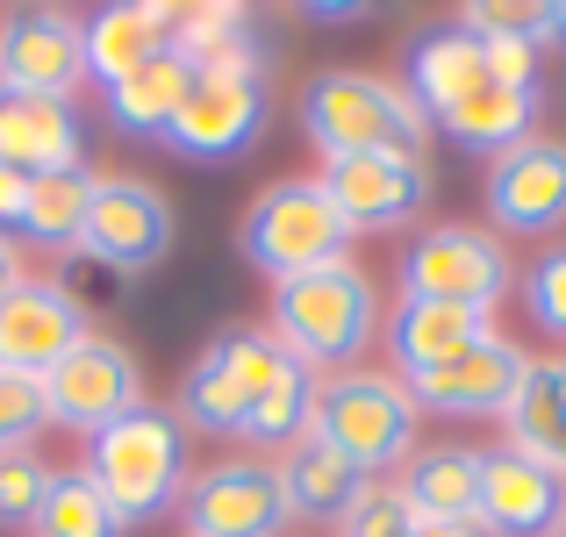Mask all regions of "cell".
<instances>
[{
	"mask_svg": "<svg viewBox=\"0 0 566 537\" xmlns=\"http://www.w3.org/2000/svg\"><path fill=\"white\" fill-rule=\"evenodd\" d=\"M265 330L280 337L308 372L331 366V372H352L359 351L380 337V287L359 259H331L316 273H294L273 287V316Z\"/></svg>",
	"mask_w": 566,
	"mask_h": 537,
	"instance_id": "cell-1",
	"label": "cell"
},
{
	"mask_svg": "<svg viewBox=\"0 0 566 537\" xmlns=\"http://www.w3.org/2000/svg\"><path fill=\"white\" fill-rule=\"evenodd\" d=\"M86 481L101 487V495L115 502V516H123L129 530L137 524H158L166 509H180L187 495V430L172 409H129L123 423H108L101 438H86Z\"/></svg>",
	"mask_w": 566,
	"mask_h": 537,
	"instance_id": "cell-2",
	"label": "cell"
},
{
	"mask_svg": "<svg viewBox=\"0 0 566 537\" xmlns=\"http://www.w3.org/2000/svg\"><path fill=\"white\" fill-rule=\"evenodd\" d=\"M302 129L323 151V166H331V158H366V151H409V158L430 151V123H423V108L401 94V80L352 72V65L316 72V80L302 86Z\"/></svg>",
	"mask_w": 566,
	"mask_h": 537,
	"instance_id": "cell-3",
	"label": "cell"
},
{
	"mask_svg": "<svg viewBox=\"0 0 566 537\" xmlns=\"http://www.w3.org/2000/svg\"><path fill=\"white\" fill-rule=\"evenodd\" d=\"M416 409L409 380L401 372H374V366H352V372H331L316 380V415H308V438H323L337 459L380 481V473H401V459L416 452Z\"/></svg>",
	"mask_w": 566,
	"mask_h": 537,
	"instance_id": "cell-4",
	"label": "cell"
},
{
	"mask_svg": "<svg viewBox=\"0 0 566 537\" xmlns=\"http://www.w3.org/2000/svg\"><path fill=\"white\" fill-rule=\"evenodd\" d=\"M345 244H352V230H345V215H337V201L323 193V179H280V187H265L259 201L244 208V222H237V251H244L273 287L294 280V273H316V265L345 259Z\"/></svg>",
	"mask_w": 566,
	"mask_h": 537,
	"instance_id": "cell-5",
	"label": "cell"
},
{
	"mask_svg": "<svg viewBox=\"0 0 566 537\" xmlns=\"http://www.w3.org/2000/svg\"><path fill=\"white\" fill-rule=\"evenodd\" d=\"M395 287L416 302H459V308H488L516 287V265L502 251L495 230H473V222H438V230H416L401 244Z\"/></svg>",
	"mask_w": 566,
	"mask_h": 537,
	"instance_id": "cell-6",
	"label": "cell"
},
{
	"mask_svg": "<svg viewBox=\"0 0 566 537\" xmlns=\"http://www.w3.org/2000/svg\"><path fill=\"white\" fill-rule=\"evenodd\" d=\"M43 409H51L57 430H80V438H101L108 423H123L129 409H144V366L123 337L86 330L80 345L43 372Z\"/></svg>",
	"mask_w": 566,
	"mask_h": 537,
	"instance_id": "cell-7",
	"label": "cell"
},
{
	"mask_svg": "<svg viewBox=\"0 0 566 537\" xmlns=\"http://www.w3.org/2000/svg\"><path fill=\"white\" fill-rule=\"evenodd\" d=\"M180 524L187 537H280L294 524L280 466L251 452V459H216V466L187 473Z\"/></svg>",
	"mask_w": 566,
	"mask_h": 537,
	"instance_id": "cell-8",
	"label": "cell"
},
{
	"mask_svg": "<svg viewBox=\"0 0 566 537\" xmlns=\"http://www.w3.org/2000/svg\"><path fill=\"white\" fill-rule=\"evenodd\" d=\"M86 86V22L65 8H8L0 14V94L22 101H80Z\"/></svg>",
	"mask_w": 566,
	"mask_h": 537,
	"instance_id": "cell-9",
	"label": "cell"
},
{
	"mask_svg": "<svg viewBox=\"0 0 566 537\" xmlns=\"http://www.w3.org/2000/svg\"><path fill=\"white\" fill-rule=\"evenodd\" d=\"M80 251L94 265H108V273H151V265H166V251H172V201L137 172L94 179Z\"/></svg>",
	"mask_w": 566,
	"mask_h": 537,
	"instance_id": "cell-10",
	"label": "cell"
},
{
	"mask_svg": "<svg viewBox=\"0 0 566 537\" xmlns=\"http://www.w3.org/2000/svg\"><path fill=\"white\" fill-rule=\"evenodd\" d=\"M323 193L337 201L352 236H374V230H409L416 215L430 208V158L409 151H366V158H331L316 172Z\"/></svg>",
	"mask_w": 566,
	"mask_h": 537,
	"instance_id": "cell-11",
	"label": "cell"
},
{
	"mask_svg": "<svg viewBox=\"0 0 566 537\" xmlns=\"http://www.w3.org/2000/svg\"><path fill=\"white\" fill-rule=\"evenodd\" d=\"M265 115H273L265 80H193V94L172 115L166 144L180 158H193V166H230V158H244L265 137Z\"/></svg>",
	"mask_w": 566,
	"mask_h": 537,
	"instance_id": "cell-12",
	"label": "cell"
},
{
	"mask_svg": "<svg viewBox=\"0 0 566 537\" xmlns=\"http://www.w3.org/2000/svg\"><path fill=\"white\" fill-rule=\"evenodd\" d=\"M488 215L516 236H553L566 222V137H524L488 158Z\"/></svg>",
	"mask_w": 566,
	"mask_h": 537,
	"instance_id": "cell-13",
	"label": "cell"
},
{
	"mask_svg": "<svg viewBox=\"0 0 566 537\" xmlns=\"http://www.w3.org/2000/svg\"><path fill=\"white\" fill-rule=\"evenodd\" d=\"M80 337H86V308H80V294H72L65 280L29 273L22 287L0 302V366H8V372L43 380V372L80 345Z\"/></svg>",
	"mask_w": 566,
	"mask_h": 537,
	"instance_id": "cell-14",
	"label": "cell"
},
{
	"mask_svg": "<svg viewBox=\"0 0 566 537\" xmlns=\"http://www.w3.org/2000/svg\"><path fill=\"white\" fill-rule=\"evenodd\" d=\"M524 372H531V351L510 345V337H488V345H473L467 358H452V366L438 372H416L409 394L423 415H510L516 394H524Z\"/></svg>",
	"mask_w": 566,
	"mask_h": 537,
	"instance_id": "cell-15",
	"label": "cell"
},
{
	"mask_svg": "<svg viewBox=\"0 0 566 537\" xmlns=\"http://www.w3.org/2000/svg\"><path fill=\"white\" fill-rule=\"evenodd\" d=\"M473 516H481L488 537H553L566 516V481L553 466H538V459L495 444V452H481V502H473Z\"/></svg>",
	"mask_w": 566,
	"mask_h": 537,
	"instance_id": "cell-16",
	"label": "cell"
},
{
	"mask_svg": "<svg viewBox=\"0 0 566 537\" xmlns=\"http://www.w3.org/2000/svg\"><path fill=\"white\" fill-rule=\"evenodd\" d=\"M488 337H495V316H488V308H459V302L395 294V316H387V358H395L401 380L452 366V358H467L473 345H488Z\"/></svg>",
	"mask_w": 566,
	"mask_h": 537,
	"instance_id": "cell-17",
	"label": "cell"
},
{
	"mask_svg": "<svg viewBox=\"0 0 566 537\" xmlns=\"http://www.w3.org/2000/svg\"><path fill=\"white\" fill-rule=\"evenodd\" d=\"M481 86H488V51L459 22H430V29L409 36V80H401V94L423 108L430 129H438L459 101H473Z\"/></svg>",
	"mask_w": 566,
	"mask_h": 537,
	"instance_id": "cell-18",
	"label": "cell"
},
{
	"mask_svg": "<svg viewBox=\"0 0 566 537\" xmlns=\"http://www.w3.org/2000/svg\"><path fill=\"white\" fill-rule=\"evenodd\" d=\"M86 151V123L72 101H22L0 94V166L43 179V172H72Z\"/></svg>",
	"mask_w": 566,
	"mask_h": 537,
	"instance_id": "cell-19",
	"label": "cell"
},
{
	"mask_svg": "<svg viewBox=\"0 0 566 537\" xmlns=\"http://www.w3.org/2000/svg\"><path fill=\"white\" fill-rule=\"evenodd\" d=\"M172 22H180L172 0H123V8H101L94 22H86V80L115 86V80H129V72H144L151 57H166L172 51Z\"/></svg>",
	"mask_w": 566,
	"mask_h": 537,
	"instance_id": "cell-20",
	"label": "cell"
},
{
	"mask_svg": "<svg viewBox=\"0 0 566 537\" xmlns=\"http://www.w3.org/2000/svg\"><path fill=\"white\" fill-rule=\"evenodd\" d=\"M395 495L409 502L416 524L473 516V502H481V452L473 444H416L395 473Z\"/></svg>",
	"mask_w": 566,
	"mask_h": 537,
	"instance_id": "cell-21",
	"label": "cell"
},
{
	"mask_svg": "<svg viewBox=\"0 0 566 537\" xmlns=\"http://www.w3.org/2000/svg\"><path fill=\"white\" fill-rule=\"evenodd\" d=\"M273 466H280V487H287V509L308 516V524H345V516L366 502V487H374L352 459H337L323 438L287 444Z\"/></svg>",
	"mask_w": 566,
	"mask_h": 537,
	"instance_id": "cell-22",
	"label": "cell"
},
{
	"mask_svg": "<svg viewBox=\"0 0 566 537\" xmlns=\"http://www.w3.org/2000/svg\"><path fill=\"white\" fill-rule=\"evenodd\" d=\"M193 80H201L193 57H180V51L151 57L144 72H129V80L108 86V123L123 129V137H158V144H166V129H172V115L187 108Z\"/></svg>",
	"mask_w": 566,
	"mask_h": 537,
	"instance_id": "cell-23",
	"label": "cell"
},
{
	"mask_svg": "<svg viewBox=\"0 0 566 537\" xmlns=\"http://www.w3.org/2000/svg\"><path fill=\"white\" fill-rule=\"evenodd\" d=\"M538 115H545V101L538 94H516V86H495L488 80L473 101H459L452 115H444V137L459 144V151H488V158H502V151H516L524 137H538Z\"/></svg>",
	"mask_w": 566,
	"mask_h": 537,
	"instance_id": "cell-24",
	"label": "cell"
},
{
	"mask_svg": "<svg viewBox=\"0 0 566 537\" xmlns=\"http://www.w3.org/2000/svg\"><path fill=\"white\" fill-rule=\"evenodd\" d=\"M172 415H180V430H201V438H244L251 394L237 387V372L222 366L216 345L180 372V409H172Z\"/></svg>",
	"mask_w": 566,
	"mask_h": 537,
	"instance_id": "cell-25",
	"label": "cell"
},
{
	"mask_svg": "<svg viewBox=\"0 0 566 537\" xmlns=\"http://www.w3.org/2000/svg\"><path fill=\"white\" fill-rule=\"evenodd\" d=\"M86 201H94V172L72 166V172H43L29 179L22 193V222L14 230L43 251H80V230H86Z\"/></svg>",
	"mask_w": 566,
	"mask_h": 537,
	"instance_id": "cell-26",
	"label": "cell"
},
{
	"mask_svg": "<svg viewBox=\"0 0 566 537\" xmlns=\"http://www.w3.org/2000/svg\"><path fill=\"white\" fill-rule=\"evenodd\" d=\"M29 530H36V537H129V524L115 516V502L101 495L86 473H51L43 509H36Z\"/></svg>",
	"mask_w": 566,
	"mask_h": 537,
	"instance_id": "cell-27",
	"label": "cell"
},
{
	"mask_svg": "<svg viewBox=\"0 0 566 537\" xmlns=\"http://www.w3.org/2000/svg\"><path fill=\"white\" fill-rule=\"evenodd\" d=\"M459 29L473 43H553V0H467Z\"/></svg>",
	"mask_w": 566,
	"mask_h": 537,
	"instance_id": "cell-28",
	"label": "cell"
},
{
	"mask_svg": "<svg viewBox=\"0 0 566 537\" xmlns=\"http://www.w3.org/2000/svg\"><path fill=\"white\" fill-rule=\"evenodd\" d=\"M502 423H510V452L538 459V466H553L559 481H566V409H553V401H538L524 387V394H516V409L502 415Z\"/></svg>",
	"mask_w": 566,
	"mask_h": 537,
	"instance_id": "cell-29",
	"label": "cell"
},
{
	"mask_svg": "<svg viewBox=\"0 0 566 537\" xmlns=\"http://www.w3.org/2000/svg\"><path fill=\"white\" fill-rule=\"evenodd\" d=\"M43 423H51V409H43V380L0 366V452H36Z\"/></svg>",
	"mask_w": 566,
	"mask_h": 537,
	"instance_id": "cell-30",
	"label": "cell"
},
{
	"mask_svg": "<svg viewBox=\"0 0 566 537\" xmlns=\"http://www.w3.org/2000/svg\"><path fill=\"white\" fill-rule=\"evenodd\" d=\"M524 308H531V323H538L545 337H559V345H566V244H545L538 259H531Z\"/></svg>",
	"mask_w": 566,
	"mask_h": 537,
	"instance_id": "cell-31",
	"label": "cell"
},
{
	"mask_svg": "<svg viewBox=\"0 0 566 537\" xmlns=\"http://www.w3.org/2000/svg\"><path fill=\"white\" fill-rule=\"evenodd\" d=\"M43 487H51V466H43L36 452H0V530L36 524Z\"/></svg>",
	"mask_w": 566,
	"mask_h": 537,
	"instance_id": "cell-32",
	"label": "cell"
},
{
	"mask_svg": "<svg viewBox=\"0 0 566 537\" xmlns=\"http://www.w3.org/2000/svg\"><path fill=\"white\" fill-rule=\"evenodd\" d=\"M337 537H416V516H409V502L395 495V481H387V487L374 481V487H366V502L337 524Z\"/></svg>",
	"mask_w": 566,
	"mask_h": 537,
	"instance_id": "cell-33",
	"label": "cell"
},
{
	"mask_svg": "<svg viewBox=\"0 0 566 537\" xmlns=\"http://www.w3.org/2000/svg\"><path fill=\"white\" fill-rule=\"evenodd\" d=\"M22 280H29V265H22V244H14V236L0 230V302H8V294L22 287Z\"/></svg>",
	"mask_w": 566,
	"mask_h": 537,
	"instance_id": "cell-34",
	"label": "cell"
},
{
	"mask_svg": "<svg viewBox=\"0 0 566 537\" xmlns=\"http://www.w3.org/2000/svg\"><path fill=\"white\" fill-rule=\"evenodd\" d=\"M22 193H29V179L0 166V230H14V222H22Z\"/></svg>",
	"mask_w": 566,
	"mask_h": 537,
	"instance_id": "cell-35",
	"label": "cell"
},
{
	"mask_svg": "<svg viewBox=\"0 0 566 537\" xmlns=\"http://www.w3.org/2000/svg\"><path fill=\"white\" fill-rule=\"evenodd\" d=\"M416 537H488L481 516H452V524H416Z\"/></svg>",
	"mask_w": 566,
	"mask_h": 537,
	"instance_id": "cell-36",
	"label": "cell"
},
{
	"mask_svg": "<svg viewBox=\"0 0 566 537\" xmlns=\"http://www.w3.org/2000/svg\"><path fill=\"white\" fill-rule=\"evenodd\" d=\"M302 14H316V22H352V14H366L359 0H308Z\"/></svg>",
	"mask_w": 566,
	"mask_h": 537,
	"instance_id": "cell-37",
	"label": "cell"
},
{
	"mask_svg": "<svg viewBox=\"0 0 566 537\" xmlns=\"http://www.w3.org/2000/svg\"><path fill=\"white\" fill-rule=\"evenodd\" d=\"M553 36L566 43V0H553Z\"/></svg>",
	"mask_w": 566,
	"mask_h": 537,
	"instance_id": "cell-38",
	"label": "cell"
},
{
	"mask_svg": "<svg viewBox=\"0 0 566 537\" xmlns=\"http://www.w3.org/2000/svg\"><path fill=\"white\" fill-rule=\"evenodd\" d=\"M553 537H566V516H559V530H553Z\"/></svg>",
	"mask_w": 566,
	"mask_h": 537,
	"instance_id": "cell-39",
	"label": "cell"
}]
</instances>
